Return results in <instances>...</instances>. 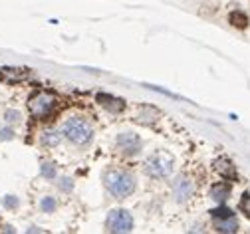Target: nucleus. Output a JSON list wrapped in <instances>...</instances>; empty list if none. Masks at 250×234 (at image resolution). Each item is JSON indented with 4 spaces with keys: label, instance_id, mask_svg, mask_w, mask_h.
Segmentation results:
<instances>
[{
    "label": "nucleus",
    "instance_id": "nucleus-12",
    "mask_svg": "<svg viewBox=\"0 0 250 234\" xmlns=\"http://www.w3.org/2000/svg\"><path fill=\"white\" fill-rule=\"evenodd\" d=\"M229 196H230V185H227V183H216V185H212V189H210V198L216 200L218 205H223Z\"/></svg>",
    "mask_w": 250,
    "mask_h": 234
},
{
    "label": "nucleus",
    "instance_id": "nucleus-4",
    "mask_svg": "<svg viewBox=\"0 0 250 234\" xmlns=\"http://www.w3.org/2000/svg\"><path fill=\"white\" fill-rule=\"evenodd\" d=\"M145 169L147 173L153 177V179H165L173 173L175 169V159L171 153L167 151H157V153H153L147 163H145Z\"/></svg>",
    "mask_w": 250,
    "mask_h": 234
},
{
    "label": "nucleus",
    "instance_id": "nucleus-3",
    "mask_svg": "<svg viewBox=\"0 0 250 234\" xmlns=\"http://www.w3.org/2000/svg\"><path fill=\"white\" fill-rule=\"evenodd\" d=\"M56 106H58L56 93L44 91V89H42V91H36L32 97L28 99V111H30V115L36 117V119H46V117H50V115L54 113Z\"/></svg>",
    "mask_w": 250,
    "mask_h": 234
},
{
    "label": "nucleus",
    "instance_id": "nucleus-1",
    "mask_svg": "<svg viewBox=\"0 0 250 234\" xmlns=\"http://www.w3.org/2000/svg\"><path fill=\"white\" fill-rule=\"evenodd\" d=\"M107 191L115 196V198H125L129 196L135 191V177L127 171H121V169H111L105 173L104 177Z\"/></svg>",
    "mask_w": 250,
    "mask_h": 234
},
{
    "label": "nucleus",
    "instance_id": "nucleus-6",
    "mask_svg": "<svg viewBox=\"0 0 250 234\" xmlns=\"http://www.w3.org/2000/svg\"><path fill=\"white\" fill-rule=\"evenodd\" d=\"M117 149L123 155H127V157L137 155L141 151V139H139V135H137V133H133V131L119 133V135H117Z\"/></svg>",
    "mask_w": 250,
    "mask_h": 234
},
{
    "label": "nucleus",
    "instance_id": "nucleus-19",
    "mask_svg": "<svg viewBox=\"0 0 250 234\" xmlns=\"http://www.w3.org/2000/svg\"><path fill=\"white\" fill-rule=\"evenodd\" d=\"M2 205H4L6 209H16V207H18V198L12 196V194H8V196L2 198Z\"/></svg>",
    "mask_w": 250,
    "mask_h": 234
},
{
    "label": "nucleus",
    "instance_id": "nucleus-15",
    "mask_svg": "<svg viewBox=\"0 0 250 234\" xmlns=\"http://www.w3.org/2000/svg\"><path fill=\"white\" fill-rule=\"evenodd\" d=\"M229 20H230V24L236 26V28H246V26H248V16H246L244 12H240V10H234Z\"/></svg>",
    "mask_w": 250,
    "mask_h": 234
},
{
    "label": "nucleus",
    "instance_id": "nucleus-8",
    "mask_svg": "<svg viewBox=\"0 0 250 234\" xmlns=\"http://www.w3.org/2000/svg\"><path fill=\"white\" fill-rule=\"evenodd\" d=\"M193 181L191 179H187V177H179L173 185V192H175V198H177V203H187L191 196H193Z\"/></svg>",
    "mask_w": 250,
    "mask_h": 234
},
{
    "label": "nucleus",
    "instance_id": "nucleus-16",
    "mask_svg": "<svg viewBox=\"0 0 250 234\" xmlns=\"http://www.w3.org/2000/svg\"><path fill=\"white\" fill-rule=\"evenodd\" d=\"M40 209H42V213H54V211H56V200H54V196H44L42 203H40Z\"/></svg>",
    "mask_w": 250,
    "mask_h": 234
},
{
    "label": "nucleus",
    "instance_id": "nucleus-20",
    "mask_svg": "<svg viewBox=\"0 0 250 234\" xmlns=\"http://www.w3.org/2000/svg\"><path fill=\"white\" fill-rule=\"evenodd\" d=\"M248 203H250V194L244 192V194H242V200H240V209L246 213V216H250V207H248Z\"/></svg>",
    "mask_w": 250,
    "mask_h": 234
},
{
    "label": "nucleus",
    "instance_id": "nucleus-23",
    "mask_svg": "<svg viewBox=\"0 0 250 234\" xmlns=\"http://www.w3.org/2000/svg\"><path fill=\"white\" fill-rule=\"evenodd\" d=\"M14 137V133H12V129H2L0 131V139H4V141H8V139H12Z\"/></svg>",
    "mask_w": 250,
    "mask_h": 234
},
{
    "label": "nucleus",
    "instance_id": "nucleus-7",
    "mask_svg": "<svg viewBox=\"0 0 250 234\" xmlns=\"http://www.w3.org/2000/svg\"><path fill=\"white\" fill-rule=\"evenodd\" d=\"M32 76L30 68H10V65H2L0 68V82L2 84H20Z\"/></svg>",
    "mask_w": 250,
    "mask_h": 234
},
{
    "label": "nucleus",
    "instance_id": "nucleus-5",
    "mask_svg": "<svg viewBox=\"0 0 250 234\" xmlns=\"http://www.w3.org/2000/svg\"><path fill=\"white\" fill-rule=\"evenodd\" d=\"M105 230L107 232H115V234L131 232L133 230V216L127 211H123V209H115V211H111L107 214Z\"/></svg>",
    "mask_w": 250,
    "mask_h": 234
},
{
    "label": "nucleus",
    "instance_id": "nucleus-22",
    "mask_svg": "<svg viewBox=\"0 0 250 234\" xmlns=\"http://www.w3.org/2000/svg\"><path fill=\"white\" fill-rule=\"evenodd\" d=\"M72 187H74L72 179H62V183H60V189L62 191H72Z\"/></svg>",
    "mask_w": 250,
    "mask_h": 234
},
{
    "label": "nucleus",
    "instance_id": "nucleus-14",
    "mask_svg": "<svg viewBox=\"0 0 250 234\" xmlns=\"http://www.w3.org/2000/svg\"><path fill=\"white\" fill-rule=\"evenodd\" d=\"M42 141H44V145H48V147H56V145L62 141V133H58V131H44Z\"/></svg>",
    "mask_w": 250,
    "mask_h": 234
},
{
    "label": "nucleus",
    "instance_id": "nucleus-17",
    "mask_svg": "<svg viewBox=\"0 0 250 234\" xmlns=\"http://www.w3.org/2000/svg\"><path fill=\"white\" fill-rule=\"evenodd\" d=\"M42 177H46V179H54L56 177V165L54 163H42Z\"/></svg>",
    "mask_w": 250,
    "mask_h": 234
},
{
    "label": "nucleus",
    "instance_id": "nucleus-9",
    "mask_svg": "<svg viewBox=\"0 0 250 234\" xmlns=\"http://www.w3.org/2000/svg\"><path fill=\"white\" fill-rule=\"evenodd\" d=\"M96 99H98V104H100L102 107H105L109 113H121V111L125 109V102H123V99L113 97V95H109V93H98Z\"/></svg>",
    "mask_w": 250,
    "mask_h": 234
},
{
    "label": "nucleus",
    "instance_id": "nucleus-2",
    "mask_svg": "<svg viewBox=\"0 0 250 234\" xmlns=\"http://www.w3.org/2000/svg\"><path fill=\"white\" fill-rule=\"evenodd\" d=\"M62 133L74 145H87L93 135V127L83 117H72L62 125Z\"/></svg>",
    "mask_w": 250,
    "mask_h": 234
},
{
    "label": "nucleus",
    "instance_id": "nucleus-21",
    "mask_svg": "<svg viewBox=\"0 0 250 234\" xmlns=\"http://www.w3.org/2000/svg\"><path fill=\"white\" fill-rule=\"evenodd\" d=\"M18 119H20V113H18V111H14V109H8V111H6V121H8V123H16Z\"/></svg>",
    "mask_w": 250,
    "mask_h": 234
},
{
    "label": "nucleus",
    "instance_id": "nucleus-10",
    "mask_svg": "<svg viewBox=\"0 0 250 234\" xmlns=\"http://www.w3.org/2000/svg\"><path fill=\"white\" fill-rule=\"evenodd\" d=\"M214 169H216V173H218V175H221L223 179H227V181H236V179H238L236 167H234V165H232V161H230V159H227V157L216 159V161H214Z\"/></svg>",
    "mask_w": 250,
    "mask_h": 234
},
{
    "label": "nucleus",
    "instance_id": "nucleus-18",
    "mask_svg": "<svg viewBox=\"0 0 250 234\" xmlns=\"http://www.w3.org/2000/svg\"><path fill=\"white\" fill-rule=\"evenodd\" d=\"M210 216H212V218L232 216V211H230V209H227V207H218V209H212V211H210Z\"/></svg>",
    "mask_w": 250,
    "mask_h": 234
},
{
    "label": "nucleus",
    "instance_id": "nucleus-11",
    "mask_svg": "<svg viewBox=\"0 0 250 234\" xmlns=\"http://www.w3.org/2000/svg\"><path fill=\"white\" fill-rule=\"evenodd\" d=\"M214 228H216V232H238V220L234 214L214 218Z\"/></svg>",
    "mask_w": 250,
    "mask_h": 234
},
{
    "label": "nucleus",
    "instance_id": "nucleus-13",
    "mask_svg": "<svg viewBox=\"0 0 250 234\" xmlns=\"http://www.w3.org/2000/svg\"><path fill=\"white\" fill-rule=\"evenodd\" d=\"M157 119H159V111L155 109V107H141V113L137 117V121L143 123V125H151V123H155Z\"/></svg>",
    "mask_w": 250,
    "mask_h": 234
}]
</instances>
